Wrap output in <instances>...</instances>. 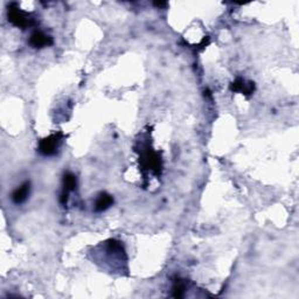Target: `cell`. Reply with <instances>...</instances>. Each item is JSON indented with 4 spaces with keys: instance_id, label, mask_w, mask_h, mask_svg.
I'll return each instance as SVG.
<instances>
[{
    "instance_id": "cell-6",
    "label": "cell",
    "mask_w": 299,
    "mask_h": 299,
    "mask_svg": "<svg viewBox=\"0 0 299 299\" xmlns=\"http://www.w3.org/2000/svg\"><path fill=\"white\" fill-rule=\"evenodd\" d=\"M231 90L234 93H241L246 96H250L255 90V85L254 82H247L242 78H238L231 85Z\"/></svg>"
},
{
    "instance_id": "cell-4",
    "label": "cell",
    "mask_w": 299,
    "mask_h": 299,
    "mask_svg": "<svg viewBox=\"0 0 299 299\" xmlns=\"http://www.w3.org/2000/svg\"><path fill=\"white\" fill-rule=\"evenodd\" d=\"M76 185H78V180H76V177L74 174L68 172L64 174L63 177V189H62L61 196H60V202L61 205H67L69 194L71 192H74L76 189Z\"/></svg>"
},
{
    "instance_id": "cell-10",
    "label": "cell",
    "mask_w": 299,
    "mask_h": 299,
    "mask_svg": "<svg viewBox=\"0 0 299 299\" xmlns=\"http://www.w3.org/2000/svg\"><path fill=\"white\" fill-rule=\"evenodd\" d=\"M155 5L158 7H163V6H166V3H155Z\"/></svg>"
},
{
    "instance_id": "cell-1",
    "label": "cell",
    "mask_w": 299,
    "mask_h": 299,
    "mask_svg": "<svg viewBox=\"0 0 299 299\" xmlns=\"http://www.w3.org/2000/svg\"><path fill=\"white\" fill-rule=\"evenodd\" d=\"M7 18H9V21L13 26L21 28V30H26V28L35 26L38 24L36 18L32 13H28L26 11L21 10L16 3H12L9 5Z\"/></svg>"
},
{
    "instance_id": "cell-9",
    "label": "cell",
    "mask_w": 299,
    "mask_h": 299,
    "mask_svg": "<svg viewBox=\"0 0 299 299\" xmlns=\"http://www.w3.org/2000/svg\"><path fill=\"white\" fill-rule=\"evenodd\" d=\"M185 290H186V286L185 284L181 282V280H176V283H174L173 285V297L176 298H181L185 296Z\"/></svg>"
},
{
    "instance_id": "cell-8",
    "label": "cell",
    "mask_w": 299,
    "mask_h": 299,
    "mask_svg": "<svg viewBox=\"0 0 299 299\" xmlns=\"http://www.w3.org/2000/svg\"><path fill=\"white\" fill-rule=\"evenodd\" d=\"M112 203H114V198L110 194H108V193H101L96 199V202H95V210L98 211V213L100 211H104L108 208H110Z\"/></svg>"
},
{
    "instance_id": "cell-7",
    "label": "cell",
    "mask_w": 299,
    "mask_h": 299,
    "mask_svg": "<svg viewBox=\"0 0 299 299\" xmlns=\"http://www.w3.org/2000/svg\"><path fill=\"white\" fill-rule=\"evenodd\" d=\"M30 191H31V182L30 181L24 182L20 187H18L16 191L13 192L12 194L13 202L17 203V205L24 203L27 200L28 195H30Z\"/></svg>"
},
{
    "instance_id": "cell-2",
    "label": "cell",
    "mask_w": 299,
    "mask_h": 299,
    "mask_svg": "<svg viewBox=\"0 0 299 299\" xmlns=\"http://www.w3.org/2000/svg\"><path fill=\"white\" fill-rule=\"evenodd\" d=\"M63 137L64 136L62 132H56L49 134L48 137L43 138V139L39 141V153H41V155L45 157L54 156L56 153L57 148L60 147L62 140H63Z\"/></svg>"
},
{
    "instance_id": "cell-5",
    "label": "cell",
    "mask_w": 299,
    "mask_h": 299,
    "mask_svg": "<svg viewBox=\"0 0 299 299\" xmlns=\"http://www.w3.org/2000/svg\"><path fill=\"white\" fill-rule=\"evenodd\" d=\"M28 42H30V45L33 48H45V47H49L54 43L52 36L41 31H36L33 33Z\"/></svg>"
},
{
    "instance_id": "cell-3",
    "label": "cell",
    "mask_w": 299,
    "mask_h": 299,
    "mask_svg": "<svg viewBox=\"0 0 299 299\" xmlns=\"http://www.w3.org/2000/svg\"><path fill=\"white\" fill-rule=\"evenodd\" d=\"M141 166L144 170L148 171L156 176H158L162 171V159H160L159 153L147 150L146 152L141 156Z\"/></svg>"
}]
</instances>
